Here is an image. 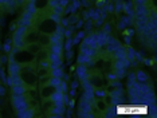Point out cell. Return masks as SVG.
<instances>
[{
  "label": "cell",
  "instance_id": "8",
  "mask_svg": "<svg viewBox=\"0 0 157 118\" xmlns=\"http://www.w3.org/2000/svg\"><path fill=\"white\" fill-rule=\"evenodd\" d=\"M38 43H39L42 47H48V46L51 45V35L39 32V36H38Z\"/></svg>",
  "mask_w": 157,
  "mask_h": 118
},
{
  "label": "cell",
  "instance_id": "14",
  "mask_svg": "<svg viewBox=\"0 0 157 118\" xmlns=\"http://www.w3.org/2000/svg\"><path fill=\"white\" fill-rule=\"evenodd\" d=\"M4 51H5V53H10V51H11V46L8 45L7 42H5V45H4Z\"/></svg>",
  "mask_w": 157,
  "mask_h": 118
},
{
  "label": "cell",
  "instance_id": "11",
  "mask_svg": "<svg viewBox=\"0 0 157 118\" xmlns=\"http://www.w3.org/2000/svg\"><path fill=\"white\" fill-rule=\"evenodd\" d=\"M136 81L137 82H140V83H145V82H148V79H149V76L145 74V71H142V70H138V71H136Z\"/></svg>",
  "mask_w": 157,
  "mask_h": 118
},
{
  "label": "cell",
  "instance_id": "1",
  "mask_svg": "<svg viewBox=\"0 0 157 118\" xmlns=\"http://www.w3.org/2000/svg\"><path fill=\"white\" fill-rule=\"evenodd\" d=\"M10 59H13L19 63V65H28V63L34 62L35 60V55L30 54L27 50L24 48H18V47H13L12 50L10 51Z\"/></svg>",
  "mask_w": 157,
  "mask_h": 118
},
{
  "label": "cell",
  "instance_id": "12",
  "mask_svg": "<svg viewBox=\"0 0 157 118\" xmlns=\"http://www.w3.org/2000/svg\"><path fill=\"white\" fill-rule=\"evenodd\" d=\"M32 3L36 10H43V8L48 7V0H32Z\"/></svg>",
  "mask_w": 157,
  "mask_h": 118
},
{
  "label": "cell",
  "instance_id": "16",
  "mask_svg": "<svg viewBox=\"0 0 157 118\" xmlns=\"http://www.w3.org/2000/svg\"><path fill=\"white\" fill-rule=\"evenodd\" d=\"M1 62H3V63L7 62V56H3V58H1Z\"/></svg>",
  "mask_w": 157,
  "mask_h": 118
},
{
  "label": "cell",
  "instance_id": "6",
  "mask_svg": "<svg viewBox=\"0 0 157 118\" xmlns=\"http://www.w3.org/2000/svg\"><path fill=\"white\" fill-rule=\"evenodd\" d=\"M20 68H22V65H19L16 60L10 59V62H8V74H10V76L19 75Z\"/></svg>",
  "mask_w": 157,
  "mask_h": 118
},
{
  "label": "cell",
  "instance_id": "5",
  "mask_svg": "<svg viewBox=\"0 0 157 118\" xmlns=\"http://www.w3.org/2000/svg\"><path fill=\"white\" fill-rule=\"evenodd\" d=\"M57 87L52 86L51 83H47V85H43V86H40V90H39V95L40 98H42L43 101L46 99H50L52 97V94H54L55 91H57Z\"/></svg>",
  "mask_w": 157,
  "mask_h": 118
},
{
  "label": "cell",
  "instance_id": "15",
  "mask_svg": "<svg viewBox=\"0 0 157 118\" xmlns=\"http://www.w3.org/2000/svg\"><path fill=\"white\" fill-rule=\"evenodd\" d=\"M62 24H63V27H67V26H68V20H67V19H63V20H62Z\"/></svg>",
  "mask_w": 157,
  "mask_h": 118
},
{
  "label": "cell",
  "instance_id": "18",
  "mask_svg": "<svg viewBox=\"0 0 157 118\" xmlns=\"http://www.w3.org/2000/svg\"><path fill=\"white\" fill-rule=\"evenodd\" d=\"M73 1H74V0H73Z\"/></svg>",
  "mask_w": 157,
  "mask_h": 118
},
{
  "label": "cell",
  "instance_id": "7",
  "mask_svg": "<svg viewBox=\"0 0 157 118\" xmlns=\"http://www.w3.org/2000/svg\"><path fill=\"white\" fill-rule=\"evenodd\" d=\"M23 48H24V50H27V51H28L30 54H32V55H35V56H36V54L39 53V51L42 50L43 47H42V46H40L38 42H34V43H28V45H26Z\"/></svg>",
  "mask_w": 157,
  "mask_h": 118
},
{
  "label": "cell",
  "instance_id": "13",
  "mask_svg": "<svg viewBox=\"0 0 157 118\" xmlns=\"http://www.w3.org/2000/svg\"><path fill=\"white\" fill-rule=\"evenodd\" d=\"M94 106H97L98 111H101V113H105V111H106V109H107L106 102H105V101H102V99H100L98 102H94Z\"/></svg>",
  "mask_w": 157,
  "mask_h": 118
},
{
  "label": "cell",
  "instance_id": "17",
  "mask_svg": "<svg viewBox=\"0 0 157 118\" xmlns=\"http://www.w3.org/2000/svg\"><path fill=\"white\" fill-rule=\"evenodd\" d=\"M133 1H136V0H133Z\"/></svg>",
  "mask_w": 157,
  "mask_h": 118
},
{
  "label": "cell",
  "instance_id": "10",
  "mask_svg": "<svg viewBox=\"0 0 157 118\" xmlns=\"http://www.w3.org/2000/svg\"><path fill=\"white\" fill-rule=\"evenodd\" d=\"M113 54H114L115 59L126 58V48H125V47H122V46H120V47H117L114 51H113Z\"/></svg>",
  "mask_w": 157,
  "mask_h": 118
},
{
  "label": "cell",
  "instance_id": "2",
  "mask_svg": "<svg viewBox=\"0 0 157 118\" xmlns=\"http://www.w3.org/2000/svg\"><path fill=\"white\" fill-rule=\"evenodd\" d=\"M58 26H59V23H57V22H54L50 16H47V18H43L42 20H39L36 23V28L39 32H42V34H47V35H52L55 34V31H57Z\"/></svg>",
  "mask_w": 157,
  "mask_h": 118
},
{
  "label": "cell",
  "instance_id": "4",
  "mask_svg": "<svg viewBox=\"0 0 157 118\" xmlns=\"http://www.w3.org/2000/svg\"><path fill=\"white\" fill-rule=\"evenodd\" d=\"M87 81H89V83L92 85L94 89L103 87V85H105V79H103V76L101 75L100 73H89Z\"/></svg>",
  "mask_w": 157,
  "mask_h": 118
},
{
  "label": "cell",
  "instance_id": "9",
  "mask_svg": "<svg viewBox=\"0 0 157 118\" xmlns=\"http://www.w3.org/2000/svg\"><path fill=\"white\" fill-rule=\"evenodd\" d=\"M27 90H28V89L24 86V83L12 85V94H24Z\"/></svg>",
  "mask_w": 157,
  "mask_h": 118
},
{
  "label": "cell",
  "instance_id": "3",
  "mask_svg": "<svg viewBox=\"0 0 157 118\" xmlns=\"http://www.w3.org/2000/svg\"><path fill=\"white\" fill-rule=\"evenodd\" d=\"M38 36H39V31L35 26H31V27H27V31L23 36V42H24V46L28 45V43H34V42H38Z\"/></svg>",
  "mask_w": 157,
  "mask_h": 118
}]
</instances>
